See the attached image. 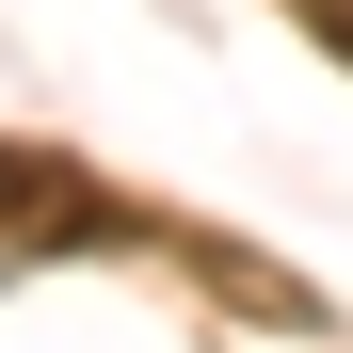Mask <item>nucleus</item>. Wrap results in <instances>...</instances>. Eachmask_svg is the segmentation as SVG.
<instances>
[{
  "label": "nucleus",
  "instance_id": "f257e3e1",
  "mask_svg": "<svg viewBox=\"0 0 353 353\" xmlns=\"http://www.w3.org/2000/svg\"><path fill=\"white\" fill-rule=\"evenodd\" d=\"M0 225H32V241H81V225H112V209H97V176H65L48 145H0Z\"/></svg>",
  "mask_w": 353,
  "mask_h": 353
},
{
  "label": "nucleus",
  "instance_id": "f03ea898",
  "mask_svg": "<svg viewBox=\"0 0 353 353\" xmlns=\"http://www.w3.org/2000/svg\"><path fill=\"white\" fill-rule=\"evenodd\" d=\"M305 17H321V48H353V0H305Z\"/></svg>",
  "mask_w": 353,
  "mask_h": 353
}]
</instances>
